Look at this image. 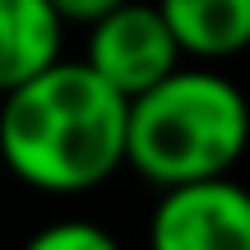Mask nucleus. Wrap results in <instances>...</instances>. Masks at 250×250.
I'll use <instances>...</instances> for the list:
<instances>
[{"label": "nucleus", "instance_id": "nucleus-8", "mask_svg": "<svg viewBox=\"0 0 250 250\" xmlns=\"http://www.w3.org/2000/svg\"><path fill=\"white\" fill-rule=\"evenodd\" d=\"M51 5H56V14H61L65 23H93L98 14H107L121 0H51Z\"/></svg>", "mask_w": 250, "mask_h": 250}, {"label": "nucleus", "instance_id": "nucleus-4", "mask_svg": "<svg viewBox=\"0 0 250 250\" xmlns=\"http://www.w3.org/2000/svg\"><path fill=\"white\" fill-rule=\"evenodd\" d=\"M148 250H250V190L227 176L162 186Z\"/></svg>", "mask_w": 250, "mask_h": 250}, {"label": "nucleus", "instance_id": "nucleus-7", "mask_svg": "<svg viewBox=\"0 0 250 250\" xmlns=\"http://www.w3.org/2000/svg\"><path fill=\"white\" fill-rule=\"evenodd\" d=\"M23 250H121V241L88 218H65V223H51L37 236H28Z\"/></svg>", "mask_w": 250, "mask_h": 250}, {"label": "nucleus", "instance_id": "nucleus-1", "mask_svg": "<svg viewBox=\"0 0 250 250\" xmlns=\"http://www.w3.org/2000/svg\"><path fill=\"white\" fill-rule=\"evenodd\" d=\"M125 107L88 61H51L0 93V162L42 195H83L125 167Z\"/></svg>", "mask_w": 250, "mask_h": 250}, {"label": "nucleus", "instance_id": "nucleus-6", "mask_svg": "<svg viewBox=\"0 0 250 250\" xmlns=\"http://www.w3.org/2000/svg\"><path fill=\"white\" fill-rule=\"evenodd\" d=\"M65 19L51 0H0V93L61 61Z\"/></svg>", "mask_w": 250, "mask_h": 250}, {"label": "nucleus", "instance_id": "nucleus-5", "mask_svg": "<svg viewBox=\"0 0 250 250\" xmlns=\"http://www.w3.org/2000/svg\"><path fill=\"white\" fill-rule=\"evenodd\" d=\"M181 56L199 65L250 51V0H158Z\"/></svg>", "mask_w": 250, "mask_h": 250}, {"label": "nucleus", "instance_id": "nucleus-2", "mask_svg": "<svg viewBox=\"0 0 250 250\" xmlns=\"http://www.w3.org/2000/svg\"><path fill=\"white\" fill-rule=\"evenodd\" d=\"M250 144V102L227 74L176 65L125 107V167L153 186L227 176Z\"/></svg>", "mask_w": 250, "mask_h": 250}, {"label": "nucleus", "instance_id": "nucleus-3", "mask_svg": "<svg viewBox=\"0 0 250 250\" xmlns=\"http://www.w3.org/2000/svg\"><path fill=\"white\" fill-rule=\"evenodd\" d=\"M88 70H98L121 98L153 88L167 79L186 56H181L176 37H171L167 19H162L158 0H121L107 14L88 23V51H83Z\"/></svg>", "mask_w": 250, "mask_h": 250}]
</instances>
